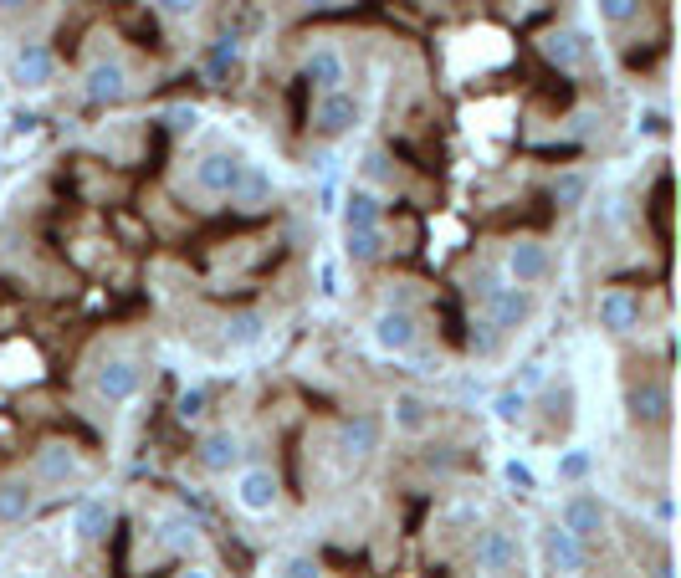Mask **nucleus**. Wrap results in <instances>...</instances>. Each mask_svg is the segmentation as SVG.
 Returning a JSON list of instances; mask_svg holds the SVG:
<instances>
[{"mask_svg": "<svg viewBox=\"0 0 681 578\" xmlns=\"http://www.w3.org/2000/svg\"><path fill=\"white\" fill-rule=\"evenodd\" d=\"M21 6V0H0V11H16Z\"/></svg>", "mask_w": 681, "mask_h": 578, "instance_id": "44", "label": "nucleus"}, {"mask_svg": "<svg viewBox=\"0 0 681 578\" xmlns=\"http://www.w3.org/2000/svg\"><path fill=\"white\" fill-rule=\"evenodd\" d=\"M175 415L190 425V420H200L205 415V389H185L180 399H175Z\"/></svg>", "mask_w": 681, "mask_h": 578, "instance_id": "33", "label": "nucleus"}, {"mask_svg": "<svg viewBox=\"0 0 681 578\" xmlns=\"http://www.w3.org/2000/svg\"><path fill=\"white\" fill-rule=\"evenodd\" d=\"M543 57H548L553 67L574 72V67L589 57V41H584V36H574V31H548V36H543Z\"/></svg>", "mask_w": 681, "mask_h": 578, "instance_id": "20", "label": "nucleus"}, {"mask_svg": "<svg viewBox=\"0 0 681 578\" xmlns=\"http://www.w3.org/2000/svg\"><path fill=\"white\" fill-rule=\"evenodd\" d=\"M641 313H646L641 297L625 292V287H610V292H600V302H594V318H600V328L615 333V338H625V333L641 328Z\"/></svg>", "mask_w": 681, "mask_h": 578, "instance_id": "7", "label": "nucleus"}, {"mask_svg": "<svg viewBox=\"0 0 681 578\" xmlns=\"http://www.w3.org/2000/svg\"><path fill=\"white\" fill-rule=\"evenodd\" d=\"M369 333H374V343L385 348V353H410L415 348V338H420V318H415V307H395V302H385L374 313V323H369Z\"/></svg>", "mask_w": 681, "mask_h": 578, "instance_id": "2", "label": "nucleus"}, {"mask_svg": "<svg viewBox=\"0 0 681 578\" xmlns=\"http://www.w3.org/2000/svg\"><path fill=\"white\" fill-rule=\"evenodd\" d=\"M502 272H507V282H513V287L533 292L538 282H548L553 256H548V246L538 236H518V241H507V251H502Z\"/></svg>", "mask_w": 681, "mask_h": 578, "instance_id": "1", "label": "nucleus"}, {"mask_svg": "<svg viewBox=\"0 0 681 578\" xmlns=\"http://www.w3.org/2000/svg\"><path fill=\"white\" fill-rule=\"evenodd\" d=\"M543 558L553 563V573H564V578H579L589 568V548L574 538V532H564L559 522L543 527Z\"/></svg>", "mask_w": 681, "mask_h": 578, "instance_id": "9", "label": "nucleus"}, {"mask_svg": "<svg viewBox=\"0 0 681 578\" xmlns=\"http://www.w3.org/2000/svg\"><path fill=\"white\" fill-rule=\"evenodd\" d=\"M123 93H129V72H123V62H93L88 67V98L93 103H118Z\"/></svg>", "mask_w": 681, "mask_h": 578, "instance_id": "17", "label": "nucleus"}, {"mask_svg": "<svg viewBox=\"0 0 681 578\" xmlns=\"http://www.w3.org/2000/svg\"><path fill=\"white\" fill-rule=\"evenodd\" d=\"M338 435H344V451H349V456H369V451L379 446V425H374L369 415L344 420V430H338Z\"/></svg>", "mask_w": 681, "mask_h": 578, "instance_id": "24", "label": "nucleus"}, {"mask_svg": "<svg viewBox=\"0 0 681 578\" xmlns=\"http://www.w3.org/2000/svg\"><path fill=\"white\" fill-rule=\"evenodd\" d=\"M241 164H246V159L231 154V149H210V154H200V159H195V190L226 200L231 185L241 180Z\"/></svg>", "mask_w": 681, "mask_h": 578, "instance_id": "5", "label": "nucleus"}, {"mask_svg": "<svg viewBox=\"0 0 681 578\" xmlns=\"http://www.w3.org/2000/svg\"><path fill=\"white\" fill-rule=\"evenodd\" d=\"M364 174H369V180H385V174H390V159H385V154L374 149V154L364 159Z\"/></svg>", "mask_w": 681, "mask_h": 578, "instance_id": "39", "label": "nucleus"}, {"mask_svg": "<svg viewBox=\"0 0 681 578\" xmlns=\"http://www.w3.org/2000/svg\"><path fill=\"white\" fill-rule=\"evenodd\" d=\"M164 123H169V133H195V123H200V108L180 103V108H169V113H164Z\"/></svg>", "mask_w": 681, "mask_h": 578, "instance_id": "34", "label": "nucleus"}, {"mask_svg": "<svg viewBox=\"0 0 681 578\" xmlns=\"http://www.w3.org/2000/svg\"><path fill=\"white\" fill-rule=\"evenodd\" d=\"M108 522H113V507L103 497H88V502H77V512H72V538L77 543H98L108 532Z\"/></svg>", "mask_w": 681, "mask_h": 578, "instance_id": "19", "label": "nucleus"}, {"mask_svg": "<svg viewBox=\"0 0 681 578\" xmlns=\"http://www.w3.org/2000/svg\"><path fill=\"white\" fill-rule=\"evenodd\" d=\"M303 77L318 87V93H333V87H344L349 82V62L338 47H313L308 62H303Z\"/></svg>", "mask_w": 681, "mask_h": 578, "instance_id": "14", "label": "nucleus"}, {"mask_svg": "<svg viewBox=\"0 0 681 578\" xmlns=\"http://www.w3.org/2000/svg\"><path fill=\"white\" fill-rule=\"evenodd\" d=\"M584 471H589V451H569V456L559 461V476H564V481H579Z\"/></svg>", "mask_w": 681, "mask_h": 578, "instance_id": "37", "label": "nucleus"}, {"mask_svg": "<svg viewBox=\"0 0 681 578\" xmlns=\"http://www.w3.org/2000/svg\"><path fill=\"white\" fill-rule=\"evenodd\" d=\"M175 578H210L205 568H185V573H175Z\"/></svg>", "mask_w": 681, "mask_h": 578, "instance_id": "43", "label": "nucleus"}, {"mask_svg": "<svg viewBox=\"0 0 681 578\" xmlns=\"http://www.w3.org/2000/svg\"><path fill=\"white\" fill-rule=\"evenodd\" d=\"M518 563H523V543H518L513 527H487L482 538H477V568H487V573H513Z\"/></svg>", "mask_w": 681, "mask_h": 578, "instance_id": "8", "label": "nucleus"}, {"mask_svg": "<svg viewBox=\"0 0 681 578\" xmlns=\"http://www.w3.org/2000/svg\"><path fill=\"white\" fill-rule=\"evenodd\" d=\"M282 578H323V568H318V558L297 553V558H287V563H282Z\"/></svg>", "mask_w": 681, "mask_h": 578, "instance_id": "36", "label": "nucleus"}, {"mask_svg": "<svg viewBox=\"0 0 681 578\" xmlns=\"http://www.w3.org/2000/svg\"><path fill=\"white\" fill-rule=\"evenodd\" d=\"M236 62H241V41H236V36H221L216 47H210V57H205V77L221 87V82H226V72H231Z\"/></svg>", "mask_w": 681, "mask_h": 578, "instance_id": "25", "label": "nucleus"}, {"mask_svg": "<svg viewBox=\"0 0 681 578\" xmlns=\"http://www.w3.org/2000/svg\"><path fill=\"white\" fill-rule=\"evenodd\" d=\"M277 497H282V486H277V476L267 471V466H251V471H241L236 476V502H241V512H272L277 507Z\"/></svg>", "mask_w": 681, "mask_h": 578, "instance_id": "12", "label": "nucleus"}, {"mask_svg": "<svg viewBox=\"0 0 681 578\" xmlns=\"http://www.w3.org/2000/svg\"><path fill=\"white\" fill-rule=\"evenodd\" d=\"M369 226H379V195L369 185H354L344 200V231H369Z\"/></svg>", "mask_w": 681, "mask_h": 578, "instance_id": "22", "label": "nucleus"}, {"mask_svg": "<svg viewBox=\"0 0 681 578\" xmlns=\"http://www.w3.org/2000/svg\"><path fill=\"white\" fill-rule=\"evenodd\" d=\"M318 282H323V287H318L323 297H338V272H333V266H323V272H318Z\"/></svg>", "mask_w": 681, "mask_h": 578, "instance_id": "40", "label": "nucleus"}, {"mask_svg": "<svg viewBox=\"0 0 681 578\" xmlns=\"http://www.w3.org/2000/svg\"><path fill=\"white\" fill-rule=\"evenodd\" d=\"M195 543H200V527H195L190 517H180V512H169V517H164V548L190 553Z\"/></svg>", "mask_w": 681, "mask_h": 578, "instance_id": "28", "label": "nucleus"}, {"mask_svg": "<svg viewBox=\"0 0 681 578\" xmlns=\"http://www.w3.org/2000/svg\"><path fill=\"white\" fill-rule=\"evenodd\" d=\"M98 394L108 399V405H129V399L139 394V384H144V369L134 364V359H108V364H98Z\"/></svg>", "mask_w": 681, "mask_h": 578, "instance_id": "11", "label": "nucleus"}, {"mask_svg": "<svg viewBox=\"0 0 681 578\" xmlns=\"http://www.w3.org/2000/svg\"><path fill=\"white\" fill-rule=\"evenodd\" d=\"M390 420H395V430H400V435H425V430L436 425V410L425 405V394L400 389V394L390 399Z\"/></svg>", "mask_w": 681, "mask_h": 578, "instance_id": "15", "label": "nucleus"}, {"mask_svg": "<svg viewBox=\"0 0 681 578\" xmlns=\"http://www.w3.org/2000/svg\"><path fill=\"white\" fill-rule=\"evenodd\" d=\"M344 251H349V261L369 266V261L385 256V236H379V226H369V231H349V236H344Z\"/></svg>", "mask_w": 681, "mask_h": 578, "instance_id": "26", "label": "nucleus"}, {"mask_svg": "<svg viewBox=\"0 0 681 578\" xmlns=\"http://www.w3.org/2000/svg\"><path fill=\"white\" fill-rule=\"evenodd\" d=\"M303 6H308V11H338L344 0H303Z\"/></svg>", "mask_w": 681, "mask_h": 578, "instance_id": "42", "label": "nucleus"}, {"mask_svg": "<svg viewBox=\"0 0 681 578\" xmlns=\"http://www.w3.org/2000/svg\"><path fill=\"white\" fill-rule=\"evenodd\" d=\"M482 302H487V323H492L497 333H518V328L533 318V292H528V287H513V282L492 287Z\"/></svg>", "mask_w": 681, "mask_h": 578, "instance_id": "4", "label": "nucleus"}, {"mask_svg": "<svg viewBox=\"0 0 681 578\" xmlns=\"http://www.w3.org/2000/svg\"><path fill=\"white\" fill-rule=\"evenodd\" d=\"M502 476H507V481H513V486H518V492H533V471H528L523 461H507V466H502Z\"/></svg>", "mask_w": 681, "mask_h": 578, "instance_id": "38", "label": "nucleus"}, {"mask_svg": "<svg viewBox=\"0 0 681 578\" xmlns=\"http://www.w3.org/2000/svg\"><path fill=\"white\" fill-rule=\"evenodd\" d=\"M149 6H154L159 16H169V21H190V16L200 11V0H149Z\"/></svg>", "mask_w": 681, "mask_h": 578, "instance_id": "35", "label": "nucleus"}, {"mask_svg": "<svg viewBox=\"0 0 681 578\" xmlns=\"http://www.w3.org/2000/svg\"><path fill=\"white\" fill-rule=\"evenodd\" d=\"M354 123H359V98L349 93V87L318 93V103H313V133L318 139H344Z\"/></svg>", "mask_w": 681, "mask_h": 578, "instance_id": "3", "label": "nucleus"}, {"mask_svg": "<svg viewBox=\"0 0 681 578\" xmlns=\"http://www.w3.org/2000/svg\"><path fill=\"white\" fill-rule=\"evenodd\" d=\"M497 338H502V333L482 318V323H472V338H466V343H472V353H482V359H487V353H497Z\"/></svg>", "mask_w": 681, "mask_h": 578, "instance_id": "32", "label": "nucleus"}, {"mask_svg": "<svg viewBox=\"0 0 681 578\" xmlns=\"http://www.w3.org/2000/svg\"><path fill=\"white\" fill-rule=\"evenodd\" d=\"M236 210H246V215H257V210H267L272 200H277V180L262 169V164H241V180L231 185V195H226Z\"/></svg>", "mask_w": 681, "mask_h": 578, "instance_id": "10", "label": "nucleus"}, {"mask_svg": "<svg viewBox=\"0 0 681 578\" xmlns=\"http://www.w3.org/2000/svg\"><path fill=\"white\" fill-rule=\"evenodd\" d=\"M646 0H594V11H600L605 26H630L635 16H641Z\"/></svg>", "mask_w": 681, "mask_h": 578, "instance_id": "30", "label": "nucleus"}, {"mask_svg": "<svg viewBox=\"0 0 681 578\" xmlns=\"http://www.w3.org/2000/svg\"><path fill=\"white\" fill-rule=\"evenodd\" d=\"M553 205L559 210H579L589 200V174L584 169H564V174H553V185H548Z\"/></svg>", "mask_w": 681, "mask_h": 578, "instance_id": "23", "label": "nucleus"}, {"mask_svg": "<svg viewBox=\"0 0 681 578\" xmlns=\"http://www.w3.org/2000/svg\"><path fill=\"white\" fill-rule=\"evenodd\" d=\"M195 461L210 471V476H226L236 461H241V440L231 435V430H210L205 440H200V451H195Z\"/></svg>", "mask_w": 681, "mask_h": 578, "instance_id": "16", "label": "nucleus"}, {"mask_svg": "<svg viewBox=\"0 0 681 578\" xmlns=\"http://www.w3.org/2000/svg\"><path fill=\"white\" fill-rule=\"evenodd\" d=\"M538 384H543V364H528V369H523V394L538 389Z\"/></svg>", "mask_w": 681, "mask_h": 578, "instance_id": "41", "label": "nucleus"}, {"mask_svg": "<svg viewBox=\"0 0 681 578\" xmlns=\"http://www.w3.org/2000/svg\"><path fill=\"white\" fill-rule=\"evenodd\" d=\"M605 522H610L605 502H600V497H589V492H574V497H564V507H559V527H564V532H574V538H579L584 548L605 532Z\"/></svg>", "mask_w": 681, "mask_h": 578, "instance_id": "6", "label": "nucleus"}, {"mask_svg": "<svg viewBox=\"0 0 681 578\" xmlns=\"http://www.w3.org/2000/svg\"><path fill=\"white\" fill-rule=\"evenodd\" d=\"M625 405H630V420L635 425H666L671 415V389L661 379H641L630 394H625Z\"/></svg>", "mask_w": 681, "mask_h": 578, "instance_id": "13", "label": "nucleus"}, {"mask_svg": "<svg viewBox=\"0 0 681 578\" xmlns=\"http://www.w3.org/2000/svg\"><path fill=\"white\" fill-rule=\"evenodd\" d=\"M72 471H77V456L67 446H47V451L36 456V476L41 481H67Z\"/></svg>", "mask_w": 681, "mask_h": 578, "instance_id": "27", "label": "nucleus"}, {"mask_svg": "<svg viewBox=\"0 0 681 578\" xmlns=\"http://www.w3.org/2000/svg\"><path fill=\"white\" fill-rule=\"evenodd\" d=\"M31 512H36V492H31V486L26 481H0V522L21 527Z\"/></svg>", "mask_w": 681, "mask_h": 578, "instance_id": "21", "label": "nucleus"}, {"mask_svg": "<svg viewBox=\"0 0 681 578\" xmlns=\"http://www.w3.org/2000/svg\"><path fill=\"white\" fill-rule=\"evenodd\" d=\"M523 410H528V394H523V389H502V394L492 399V415H497L502 425H518Z\"/></svg>", "mask_w": 681, "mask_h": 578, "instance_id": "31", "label": "nucleus"}, {"mask_svg": "<svg viewBox=\"0 0 681 578\" xmlns=\"http://www.w3.org/2000/svg\"><path fill=\"white\" fill-rule=\"evenodd\" d=\"M57 72V57L47 47H36V41H26V47L16 52V82L21 87H47Z\"/></svg>", "mask_w": 681, "mask_h": 578, "instance_id": "18", "label": "nucleus"}, {"mask_svg": "<svg viewBox=\"0 0 681 578\" xmlns=\"http://www.w3.org/2000/svg\"><path fill=\"white\" fill-rule=\"evenodd\" d=\"M257 338H262V313H236V318H226V343L251 348Z\"/></svg>", "mask_w": 681, "mask_h": 578, "instance_id": "29", "label": "nucleus"}]
</instances>
